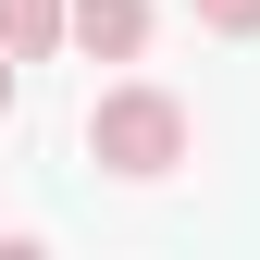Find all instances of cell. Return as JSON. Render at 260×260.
<instances>
[{"instance_id":"1","label":"cell","mask_w":260,"mask_h":260,"mask_svg":"<svg viewBox=\"0 0 260 260\" xmlns=\"http://www.w3.org/2000/svg\"><path fill=\"white\" fill-rule=\"evenodd\" d=\"M186 149H199V124H186V100H174V87H100V112H87V161H100V174L161 186Z\"/></svg>"},{"instance_id":"2","label":"cell","mask_w":260,"mask_h":260,"mask_svg":"<svg viewBox=\"0 0 260 260\" xmlns=\"http://www.w3.org/2000/svg\"><path fill=\"white\" fill-rule=\"evenodd\" d=\"M75 50L87 62H137L149 50V0H75Z\"/></svg>"},{"instance_id":"3","label":"cell","mask_w":260,"mask_h":260,"mask_svg":"<svg viewBox=\"0 0 260 260\" xmlns=\"http://www.w3.org/2000/svg\"><path fill=\"white\" fill-rule=\"evenodd\" d=\"M62 38H75V0H0V50L13 62H50Z\"/></svg>"},{"instance_id":"4","label":"cell","mask_w":260,"mask_h":260,"mask_svg":"<svg viewBox=\"0 0 260 260\" xmlns=\"http://www.w3.org/2000/svg\"><path fill=\"white\" fill-rule=\"evenodd\" d=\"M199 25L211 38H260V0H199Z\"/></svg>"},{"instance_id":"5","label":"cell","mask_w":260,"mask_h":260,"mask_svg":"<svg viewBox=\"0 0 260 260\" xmlns=\"http://www.w3.org/2000/svg\"><path fill=\"white\" fill-rule=\"evenodd\" d=\"M13 75H25V62H13V50H0V112H13Z\"/></svg>"}]
</instances>
